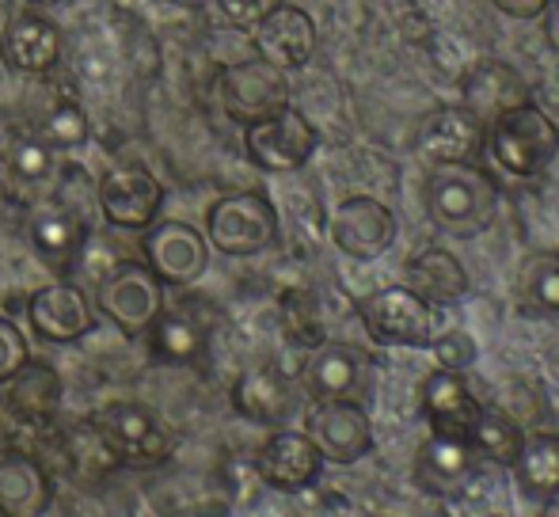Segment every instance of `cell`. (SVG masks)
I'll return each instance as SVG.
<instances>
[{
  "instance_id": "cell-1",
  "label": "cell",
  "mask_w": 559,
  "mask_h": 517,
  "mask_svg": "<svg viewBox=\"0 0 559 517\" xmlns=\"http://www.w3.org/2000/svg\"><path fill=\"white\" fill-rule=\"evenodd\" d=\"M427 209L442 232L472 240L499 217V187L472 160L435 164L427 179Z\"/></svg>"
},
{
  "instance_id": "cell-2",
  "label": "cell",
  "mask_w": 559,
  "mask_h": 517,
  "mask_svg": "<svg viewBox=\"0 0 559 517\" xmlns=\"http://www.w3.org/2000/svg\"><path fill=\"white\" fill-rule=\"evenodd\" d=\"M487 137H491L495 160H499L510 176H522V179L540 176L559 153V127L533 104V99L495 115Z\"/></svg>"
},
{
  "instance_id": "cell-3",
  "label": "cell",
  "mask_w": 559,
  "mask_h": 517,
  "mask_svg": "<svg viewBox=\"0 0 559 517\" xmlns=\"http://www.w3.org/2000/svg\"><path fill=\"white\" fill-rule=\"evenodd\" d=\"M206 237L228 258L259 255L278 240V209L255 191L222 194L206 214Z\"/></svg>"
},
{
  "instance_id": "cell-4",
  "label": "cell",
  "mask_w": 559,
  "mask_h": 517,
  "mask_svg": "<svg viewBox=\"0 0 559 517\" xmlns=\"http://www.w3.org/2000/svg\"><path fill=\"white\" fill-rule=\"evenodd\" d=\"M92 426L118 465H160L176 449L171 426L145 404H107L99 414H92Z\"/></svg>"
},
{
  "instance_id": "cell-5",
  "label": "cell",
  "mask_w": 559,
  "mask_h": 517,
  "mask_svg": "<svg viewBox=\"0 0 559 517\" xmlns=\"http://www.w3.org/2000/svg\"><path fill=\"white\" fill-rule=\"evenodd\" d=\"M358 316H361V324H366L369 339L384 342V347L427 350L430 339H435L430 304L407 286H384V289H377V293H369L366 301L358 304Z\"/></svg>"
},
{
  "instance_id": "cell-6",
  "label": "cell",
  "mask_w": 559,
  "mask_h": 517,
  "mask_svg": "<svg viewBox=\"0 0 559 517\" xmlns=\"http://www.w3.org/2000/svg\"><path fill=\"white\" fill-rule=\"evenodd\" d=\"M99 309L126 339H138L164 312V281L148 270V263H118L99 281Z\"/></svg>"
},
{
  "instance_id": "cell-7",
  "label": "cell",
  "mask_w": 559,
  "mask_h": 517,
  "mask_svg": "<svg viewBox=\"0 0 559 517\" xmlns=\"http://www.w3.org/2000/svg\"><path fill=\"white\" fill-rule=\"evenodd\" d=\"M243 148L248 160L263 171H297L309 164V156L317 153L320 133L294 107H282L271 119H259L251 127H243Z\"/></svg>"
},
{
  "instance_id": "cell-8",
  "label": "cell",
  "mask_w": 559,
  "mask_h": 517,
  "mask_svg": "<svg viewBox=\"0 0 559 517\" xmlns=\"http://www.w3.org/2000/svg\"><path fill=\"white\" fill-rule=\"evenodd\" d=\"M222 107L233 122L251 127L259 119H271L282 107H289V81L286 69L271 65L263 58L228 65L222 73Z\"/></svg>"
},
{
  "instance_id": "cell-9",
  "label": "cell",
  "mask_w": 559,
  "mask_h": 517,
  "mask_svg": "<svg viewBox=\"0 0 559 517\" xmlns=\"http://www.w3.org/2000/svg\"><path fill=\"white\" fill-rule=\"evenodd\" d=\"M305 434L312 437L320 457L332 465H354L373 449V422L350 396L317 399V411L305 422Z\"/></svg>"
},
{
  "instance_id": "cell-10",
  "label": "cell",
  "mask_w": 559,
  "mask_h": 517,
  "mask_svg": "<svg viewBox=\"0 0 559 517\" xmlns=\"http://www.w3.org/2000/svg\"><path fill=\"white\" fill-rule=\"evenodd\" d=\"M328 232H332L335 248L343 255L369 263V258L384 255L396 244V214L384 202L369 199V194H354V199L335 206Z\"/></svg>"
},
{
  "instance_id": "cell-11",
  "label": "cell",
  "mask_w": 559,
  "mask_h": 517,
  "mask_svg": "<svg viewBox=\"0 0 559 517\" xmlns=\"http://www.w3.org/2000/svg\"><path fill=\"white\" fill-rule=\"evenodd\" d=\"M141 252L164 286H191L210 263L206 237L183 221H153L141 240Z\"/></svg>"
},
{
  "instance_id": "cell-12",
  "label": "cell",
  "mask_w": 559,
  "mask_h": 517,
  "mask_svg": "<svg viewBox=\"0 0 559 517\" xmlns=\"http://www.w3.org/2000/svg\"><path fill=\"white\" fill-rule=\"evenodd\" d=\"M164 206V187L148 168L126 164L99 179V209L118 229H148Z\"/></svg>"
},
{
  "instance_id": "cell-13",
  "label": "cell",
  "mask_w": 559,
  "mask_h": 517,
  "mask_svg": "<svg viewBox=\"0 0 559 517\" xmlns=\"http://www.w3.org/2000/svg\"><path fill=\"white\" fill-rule=\"evenodd\" d=\"M487 137V122L476 111H468L464 104L456 107H438L419 122L415 133V153L423 156V164H456V160H476Z\"/></svg>"
},
{
  "instance_id": "cell-14",
  "label": "cell",
  "mask_w": 559,
  "mask_h": 517,
  "mask_svg": "<svg viewBox=\"0 0 559 517\" xmlns=\"http://www.w3.org/2000/svg\"><path fill=\"white\" fill-rule=\"evenodd\" d=\"M255 472L263 476L266 488L286 491V495H297V491H309L312 483L324 472V457L312 445V437L305 430H278L271 442L259 449Z\"/></svg>"
},
{
  "instance_id": "cell-15",
  "label": "cell",
  "mask_w": 559,
  "mask_h": 517,
  "mask_svg": "<svg viewBox=\"0 0 559 517\" xmlns=\"http://www.w3.org/2000/svg\"><path fill=\"white\" fill-rule=\"evenodd\" d=\"M476 480V449L464 437H427L415 453V483L435 498H456Z\"/></svg>"
},
{
  "instance_id": "cell-16",
  "label": "cell",
  "mask_w": 559,
  "mask_h": 517,
  "mask_svg": "<svg viewBox=\"0 0 559 517\" xmlns=\"http://www.w3.org/2000/svg\"><path fill=\"white\" fill-rule=\"evenodd\" d=\"M27 320L46 342H76L96 327L88 297L76 286H43L27 297Z\"/></svg>"
},
{
  "instance_id": "cell-17",
  "label": "cell",
  "mask_w": 559,
  "mask_h": 517,
  "mask_svg": "<svg viewBox=\"0 0 559 517\" xmlns=\"http://www.w3.org/2000/svg\"><path fill=\"white\" fill-rule=\"evenodd\" d=\"M255 50L259 58L286 69V73L309 65L312 50H317V23H312V15L305 8L278 4L255 27Z\"/></svg>"
},
{
  "instance_id": "cell-18",
  "label": "cell",
  "mask_w": 559,
  "mask_h": 517,
  "mask_svg": "<svg viewBox=\"0 0 559 517\" xmlns=\"http://www.w3.org/2000/svg\"><path fill=\"white\" fill-rule=\"evenodd\" d=\"M423 411H427L430 434L464 437V442H468L484 404H479L476 392L468 388V381L456 370H438V373H430L427 385H423Z\"/></svg>"
},
{
  "instance_id": "cell-19",
  "label": "cell",
  "mask_w": 559,
  "mask_h": 517,
  "mask_svg": "<svg viewBox=\"0 0 559 517\" xmlns=\"http://www.w3.org/2000/svg\"><path fill=\"white\" fill-rule=\"evenodd\" d=\"M461 96H464V107L476 111L479 119H495V115L510 111L518 104H530V84L525 76L518 73L514 65L507 61H476V65L464 73L461 81Z\"/></svg>"
},
{
  "instance_id": "cell-20",
  "label": "cell",
  "mask_w": 559,
  "mask_h": 517,
  "mask_svg": "<svg viewBox=\"0 0 559 517\" xmlns=\"http://www.w3.org/2000/svg\"><path fill=\"white\" fill-rule=\"evenodd\" d=\"M53 503V483L31 453H0V506L8 517H38Z\"/></svg>"
},
{
  "instance_id": "cell-21",
  "label": "cell",
  "mask_w": 559,
  "mask_h": 517,
  "mask_svg": "<svg viewBox=\"0 0 559 517\" xmlns=\"http://www.w3.org/2000/svg\"><path fill=\"white\" fill-rule=\"evenodd\" d=\"M233 407L248 422L278 426V422H286L297 411V388L289 385V377L282 370L263 365V370L243 373L233 385Z\"/></svg>"
},
{
  "instance_id": "cell-22",
  "label": "cell",
  "mask_w": 559,
  "mask_h": 517,
  "mask_svg": "<svg viewBox=\"0 0 559 517\" xmlns=\"http://www.w3.org/2000/svg\"><path fill=\"white\" fill-rule=\"evenodd\" d=\"M4 58L15 73L43 76L61 58V31L35 12H23L4 31Z\"/></svg>"
},
{
  "instance_id": "cell-23",
  "label": "cell",
  "mask_w": 559,
  "mask_h": 517,
  "mask_svg": "<svg viewBox=\"0 0 559 517\" xmlns=\"http://www.w3.org/2000/svg\"><path fill=\"white\" fill-rule=\"evenodd\" d=\"M61 396H66V385L58 370L46 362H31V358L4 381V407L23 422H50L61 407Z\"/></svg>"
},
{
  "instance_id": "cell-24",
  "label": "cell",
  "mask_w": 559,
  "mask_h": 517,
  "mask_svg": "<svg viewBox=\"0 0 559 517\" xmlns=\"http://www.w3.org/2000/svg\"><path fill=\"white\" fill-rule=\"evenodd\" d=\"M404 278L407 289H415L427 304H456L472 286L461 258L449 255L445 248H427V252L412 255L404 266Z\"/></svg>"
},
{
  "instance_id": "cell-25",
  "label": "cell",
  "mask_w": 559,
  "mask_h": 517,
  "mask_svg": "<svg viewBox=\"0 0 559 517\" xmlns=\"http://www.w3.org/2000/svg\"><path fill=\"white\" fill-rule=\"evenodd\" d=\"M305 388H309L312 399H343L354 396L361 381V362L346 342H317V350L309 354L301 370Z\"/></svg>"
},
{
  "instance_id": "cell-26",
  "label": "cell",
  "mask_w": 559,
  "mask_h": 517,
  "mask_svg": "<svg viewBox=\"0 0 559 517\" xmlns=\"http://www.w3.org/2000/svg\"><path fill=\"white\" fill-rule=\"evenodd\" d=\"M518 488L530 498H559V437L556 434H533L522 442V453H518L514 465Z\"/></svg>"
},
{
  "instance_id": "cell-27",
  "label": "cell",
  "mask_w": 559,
  "mask_h": 517,
  "mask_svg": "<svg viewBox=\"0 0 559 517\" xmlns=\"http://www.w3.org/2000/svg\"><path fill=\"white\" fill-rule=\"evenodd\" d=\"M31 244L46 266H69L81 252V221L66 206H43L31 221Z\"/></svg>"
},
{
  "instance_id": "cell-28",
  "label": "cell",
  "mask_w": 559,
  "mask_h": 517,
  "mask_svg": "<svg viewBox=\"0 0 559 517\" xmlns=\"http://www.w3.org/2000/svg\"><path fill=\"white\" fill-rule=\"evenodd\" d=\"M518 297L530 316H559V255H533L518 274Z\"/></svg>"
},
{
  "instance_id": "cell-29",
  "label": "cell",
  "mask_w": 559,
  "mask_h": 517,
  "mask_svg": "<svg viewBox=\"0 0 559 517\" xmlns=\"http://www.w3.org/2000/svg\"><path fill=\"white\" fill-rule=\"evenodd\" d=\"M468 442H472V449L484 453L487 460L510 468L518 460V453H522L525 434L507 411H491V407H484L479 419H476V426H472Z\"/></svg>"
},
{
  "instance_id": "cell-30",
  "label": "cell",
  "mask_w": 559,
  "mask_h": 517,
  "mask_svg": "<svg viewBox=\"0 0 559 517\" xmlns=\"http://www.w3.org/2000/svg\"><path fill=\"white\" fill-rule=\"evenodd\" d=\"M148 335H153V354L171 365L194 362V358L202 354V347H206L202 327L194 324L191 316H179V312H171V316L160 312V316L153 320V327H148Z\"/></svg>"
},
{
  "instance_id": "cell-31",
  "label": "cell",
  "mask_w": 559,
  "mask_h": 517,
  "mask_svg": "<svg viewBox=\"0 0 559 517\" xmlns=\"http://www.w3.org/2000/svg\"><path fill=\"white\" fill-rule=\"evenodd\" d=\"M38 137L50 148H81L88 141V115L76 104V96H58V104L50 107Z\"/></svg>"
},
{
  "instance_id": "cell-32",
  "label": "cell",
  "mask_w": 559,
  "mask_h": 517,
  "mask_svg": "<svg viewBox=\"0 0 559 517\" xmlns=\"http://www.w3.org/2000/svg\"><path fill=\"white\" fill-rule=\"evenodd\" d=\"M282 324H286V335L301 347H317L324 339L320 332V312H317V297L305 293V289H289L282 297Z\"/></svg>"
},
{
  "instance_id": "cell-33",
  "label": "cell",
  "mask_w": 559,
  "mask_h": 517,
  "mask_svg": "<svg viewBox=\"0 0 559 517\" xmlns=\"http://www.w3.org/2000/svg\"><path fill=\"white\" fill-rule=\"evenodd\" d=\"M430 350H435V358H438V370H456V373L472 370L476 358H479L476 339H472L468 332H461V327H453V332L430 339Z\"/></svg>"
},
{
  "instance_id": "cell-34",
  "label": "cell",
  "mask_w": 559,
  "mask_h": 517,
  "mask_svg": "<svg viewBox=\"0 0 559 517\" xmlns=\"http://www.w3.org/2000/svg\"><path fill=\"white\" fill-rule=\"evenodd\" d=\"M8 168H12L15 179L23 183H35V179L50 176V145L43 137H20L8 156Z\"/></svg>"
},
{
  "instance_id": "cell-35",
  "label": "cell",
  "mask_w": 559,
  "mask_h": 517,
  "mask_svg": "<svg viewBox=\"0 0 559 517\" xmlns=\"http://www.w3.org/2000/svg\"><path fill=\"white\" fill-rule=\"evenodd\" d=\"M217 4H222V15L236 31H255L282 0H217Z\"/></svg>"
},
{
  "instance_id": "cell-36",
  "label": "cell",
  "mask_w": 559,
  "mask_h": 517,
  "mask_svg": "<svg viewBox=\"0 0 559 517\" xmlns=\"http://www.w3.org/2000/svg\"><path fill=\"white\" fill-rule=\"evenodd\" d=\"M27 358H31V350H27L23 332L12 324V320H0V385H4Z\"/></svg>"
},
{
  "instance_id": "cell-37",
  "label": "cell",
  "mask_w": 559,
  "mask_h": 517,
  "mask_svg": "<svg viewBox=\"0 0 559 517\" xmlns=\"http://www.w3.org/2000/svg\"><path fill=\"white\" fill-rule=\"evenodd\" d=\"M499 12H507L510 20H537L548 8V0H495Z\"/></svg>"
},
{
  "instance_id": "cell-38",
  "label": "cell",
  "mask_w": 559,
  "mask_h": 517,
  "mask_svg": "<svg viewBox=\"0 0 559 517\" xmlns=\"http://www.w3.org/2000/svg\"><path fill=\"white\" fill-rule=\"evenodd\" d=\"M540 15H545V43L559 53V0H548V8Z\"/></svg>"
},
{
  "instance_id": "cell-39",
  "label": "cell",
  "mask_w": 559,
  "mask_h": 517,
  "mask_svg": "<svg viewBox=\"0 0 559 517\" xmlns=\"http://www.w3.org/2000/svg\"><path fill=\"white\" fill-rule=\"evenodd\" d=\"M12 194H15V176H12V168H8L4 156H0V209L12 202Z\"/></svg>"
},
{
  "instance_id": "cell-40",
  "label": "cell",
  "mask_w": 559,
  "mask_h": 517,
  "mask_svg": "<svg viewBox=\"0 0 559 517\" xmlns=\"http://www.w3.org/2000/svg\"><path fill=\"white\" fill-rule=\"evenodd\" d=\"M27 8H58V4H66V0H23Z\"/></svg>"
},
{
  "instance_id": "cell-41",
  "label": "cell",
  "mask_w": 559,
  "mask_h": 517,
  "mask_svg": "<svg viewBox=\"0 0 559 517\" xmlns=\"http://www.w3.org/2000/svg\"><path fill=\"white\" fill-rule=\"evenodd\" d=\"M176 4H202V0H176Z\"/></svg>"
},
{
  "instance_id": "cell-42",
  "label": "cell",
  "mask_w": 559,
  "mask_h": 517,
  "mask_svg": "<svg viewBox=\"0 0 559 517\" xmlns=\"http://www.w3.org/2000/svg\"><path fill=\"white\" fill-rule=\"evenodd\" d=\"M0 517H4V506H0Z\"/></svg>"
}]
</instances>
